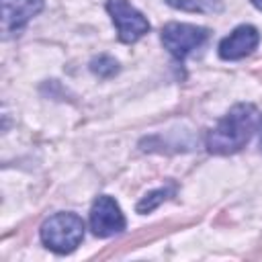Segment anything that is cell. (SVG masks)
Wrapping results in <instances>:
<instances>
[{"instance_id": "1", "label": "cell", "mask_w": 262, "mask_h": 262, "mask_svg": "<svg viewBox=\"0 0 262 262\" xmlns=\"http://www.w3.org/2000/svg\"><path fill=\"white\" fill-rule=\"evenodd\" d=\"M258 131H262V113L254 104H235L207 135V149L217 156L235 154Z\"/></svg>"}, {"instance_id": "11", "label": "cell", "mask_w": 262, "mask_h": 262, "mask_svg": "<svg viewBox=\"0 0 262 262\" xmlns=\"http://www.w3.org/2000/svg\"><path fill=\"white\" fill-rule=\"evenodd\" d=\"M250 2H252V4H254L258 10H262V0H250Z\"/></svg>"}, {"instance_id": "10", "label": "cell", "mask_w": 262, "mask_h": 262, "mask_svg": "<svg viewBox=\"0 0 262 262\" xmlns=\"http://www.w3.org/2000/svg\"><path fill=\"white\" fill-rule=\"evenodd\" d=\"M168 194H170V188H158V190L147 192V194L137 203V213H149V211H154L160 203L166 201Z\"/></svg>"}, {"instance_id": "8", "label": "cell", "mask_w": 262, "mask_h": 262, "mask_svg": "<svg viewBox=\"0 0 262 262\" xmlns=\"http://www.w3.org/2000/svg\"><path fill=\"white\" fill-rule=\"evenodd\" d=\"M170 6L184 12H205L215 14L223 10V0H166Z\"/></svg>"}, {"instance_id": "9", "label": "cell", "mask_w": 262, "mask_h": 262, "mask_svg": "<svg viewBox=\"0 0 262 262\" xmlns=\"http://www.w3.org/2000/svg\"><path fill=\"white\" fill-rule=\"evenodd\" d=\"M90 70L98 78H111V76H115L119 72V63L111 55H98V57H94L90 61Z\"/></svg>"}, {"instance_id": "7", "label": "cell", "mask_w": 262, "mask_h": 262, "mask_svg": "<svg viewBox=\"0 0 262 262\" xmlns=\"http://www.w3.org/2000/svg\"><path fill=\"white\" fill-rule=\"evenodd\" d=\"M258 43H260L258 29L252 27V25H239L225 39H221L219 55H221V59L235 61V59H242V57L250 55L258 47Z\"/></svg>"}, {"instance_id": "5", "label": "cell", "mask_w": 262, "mask_h": 262, "mask_svg": "<svg viewBox=\"0 0 262 262\" xmlns=\"http://www.w3.org/2000/svg\"><path fill=\"white\" fill-rule=\"evenodd\" d=\"M90 229L98 237H111L125 229V215L115 199L102 194L92 203L90 209Z\"/></svg>"}, {"instance_id": "2", "label": "cell", "mask_w": 262, "mask_h": 262, "mask_svg": "<svg viewBox=\"0 0 262 262\" xmlns=\"http://www.w3.org/2000/svg\"><path fill=\"white\" fill-rule=\"evenodd\" d=\"M84 237V221L76 213H55L41 225V242L55 254L74 252Z\"/></svg>"}, {"instance_id": "3", "label": "cell", "mask_w": 262, "mask_h": 262, "mask_svg": "<svg viewBox=\"0 0 262 262\" xmlns=\"http://www.w3.org/2000/svg\"><path fill=\"white\" fill-rule=\"evenodd\" d=\"M209 37V31L196 25H188V23H168L162 29V43L164 47L176 57V59H184L186 55H190L194 49H199Z\"/></svg>"}, {"instance_id": "6", "label": "cell", "mask_w": 262, "mask_h": 262, "mask_svg": "<svg viewBox=\"0 0 262 262\" xmlns=\"http://www.w3.org/2000/svg\"><path fill=\"white\" fill-rule=\"evenodd\" d=\"M43 10V0H2V31L4 37L18 35L27 23Z\"/></svg>"}, {"instance_id": "4", "label": "cell", "mask_w": 262, "mask_h": 262, "mask_svg": "<svg viewBox=\"0 0 262 262\" xmlns=\"http://www.w3.org/2000/svg\"><path fill=\"white\" fill-rule=\"evenodd\" d=\"M106 10L123 43H135L149 31L147 18L139 10H135L127 0H106Z\"/></svg>"}]
</instances>
